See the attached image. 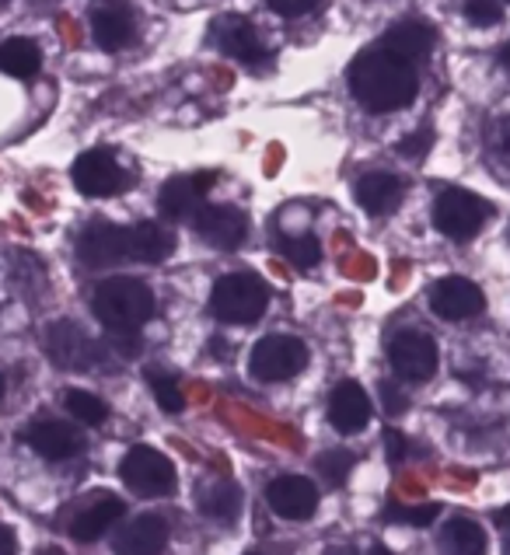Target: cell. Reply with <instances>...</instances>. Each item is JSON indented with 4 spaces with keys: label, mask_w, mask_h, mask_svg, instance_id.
Wrapping results in <instances>:
<instances>
[{
    "label": "cell",
    "mask_w": 510,
    "mask_h": 555,
    "mask_svg": "<svg viewBox=\"0 0 510 555\" xmlns=\"http://www.w3.org/2000/svg\"><path fill=\"white\" fill-rule=\"evenodd\" d=\"M0 555H14V534L8 528H0Z\"/></svg>",
    "instance_id": "cell-39"
},
{
    "label": "cell",
    "mask_w": 510,
    "mask_h": 555,
    "mask_svg": "<svg viewBox=\"0 0 510 555\" xmlns=\"http://www.w3.org/2000/svg\"><path fill=\"white\" fill-rule=\"evenodd\" d=\"M91 308L109 332H137L154 314V294L133 276H113L99 283Z\"/></svg>",
    "instance_id": "cell-2"
},
{
    "label": "cell",
    "mask_w": 510,
    "mask_h": 555,
    "mask_svg": "<svg viewBox=\"0 0 510 555\" xmlns=\"http://www.w3.org/2000/svg\"><path fill=\"white\" fill-rule=\"evenodd\" d=\"M497 520H500V525H510V506H503V511L497 514Z\"/></svg>",
    "instance_id": "cell-42"
},
{
    "label": "cell",
    "mask_w": 510,
    "mask_h": 555,
    "mask_svg": "<svg viewBox=\"0 0 510 555\" xmlns=\"http://www.w3.org/2000/svg\"><path fill=\"white\" fill-rule=\"evenodd\" d=\"M266 503L277 517L308 520L318 511V489L305 475H280L266 486Z\"/></svg>",
    "instance_id": "cell-12"
},
{
    "label": "cell",
    "mask_w": 510,
    "mask_h": 555,
    "mask_svg": "<svg viewBox=\"0 0 510 555\" xmlns=\"http://www.w3.org/2000/svg\"><path fill=\"white\" fill-rule=\"evenodd\" d=\"M466 18L472 25H497L503 18L500 0H466Z\"/></svg>",
    "instance_id": "cell-32"
},
{
    "label": "cell",
    "mask_w": 510,
    "mask_h": 555,
    "mask_svg": "<svg viewBox=\"0 0 510 555\" xmlns=\"http://www.w3.org/2000/svg\"><path fill=\"white\" fill-rule=\"evenodd\" d=\"M171 251H175V234L165 224L143 220V224L130 228V259L157 266V262H165Z\"/></svg>",
    "instance_id": "cell-23"
},
{
    "label": "cell",
    "mask_w": 510,
    "mask_h": 555,
    "mask_svg": "<svg viewBox=\"0 0 510 555\" xmlns=\"http://www.w3.org/2000/svg\"><path fill=\"white\" fill-rule=\"evenodd\" d=\"M385 454H388L392 465H398L406 457V437L398 430H385Z\"/></svg>",
    "instance_id": "cell-38"
},
{
    "label": "cell",
    "mask_w": 510,
    "mask_h": 555,
    "mask_svg": "<svg viewBox=\"0 0 510 555\" xmlns=\"http://www.w3.org/2000/svg\"><path fill=\"white\" fill-rule=\"evenodd\" d=\"M211 39L220 53H228L242 63H263V56H266L259 31H255V25L248 18H242V14H225V18H217Z\"/></svg>",
    "instance_id": "cell-15"
},
{
    "label": "cell",
    "mask_w": 510,
    "mask_h": 555,
    "mask_svg": "<svg viewBox=\"0 0 510 555\" xmlns=\"http://www.w3.org/2000/svg\"><path fill=\"white\" fill-rule=\"evenodd\" d=\"M42 555H63V552H60V548H46Z\"/></svg>",
    "instance_id": "cell-46"
},
{
    "label": "cell",
    "mask_w": 510,
    "mask_h": 555,
    "mask_svg": "<svg viewBox=\"0 0 510 555\" xmlns=\"http://www.w3.org/2000/svg\"><path fill=\"white\" fill-rule=\"evenodd\" d=\"M0 4H4V0H0Z\"/></svg>",
    "instance_id": "cell-48"
},
{
    "label": "cell",
    "mask_w": 510,
    "mask_h": 555,
    "mask_svg": "<svg viewBox=\"0 0 510 555\" xmlns=\"http://www.w3.org/2000/svg\"><path fill=\"white\" fill-rule=\"evenodd\" d=\"M326 555H357V552L349 548V545H329V548H326Z\"/></svg>",
    "instance_id": "cell-40"
},
{
    "label": "cell",
    "mask_w": 510,
    "mask_h": 555,
    "mask_svg": "<svg viewBox=\"0 0 510 555\" xmlns=\"http://www.w3.org/2000/svg\"><path fill=\"white\" fill-rule=\"evenodd\" d=\"M381 402H385V409H388V416H398V412H406V405H409V399L403 391H398L395 385H381Z\"/></svg>",
    "instance_id": "cell-37"
},
{
    "label": "cell",
    "mask_w": 510,
    "mask_h": 555,
    "mask_svg": "<svg viewBox=\"0 0 510 555\" xmlns=\"http://www.w3.org/2000/svg\"><path fill=\"white\" fill-rule=\"evenodd\" d=\"M193 228L203 242L214 248H238L248 234L245 214L234 210V206H203L193 217Z\"/></svg>",
    "instance_id": "cell-16"
},
{
    "label": "cell",
    "mask_w": 510,
    "mask_h": 555,
    "mask_svg": "<svg viewBox=\"0 0 510 555\" xmlns=\"http://www.w3.org/2000/svg\"><path fill=\"white\" fill-rule=\"evenodd\" d=\"M245 555H259V552H245Z\"/></svg>",
    "instance_id": "cell-47"
},
{
    "label": "cell",
    "mask_w": 510,
    "mask_h": 555,
    "mask_svg": "<svg viewBox=\"0 0 510 555\" xmlns=\"http://www.w3.org/2000/svg\"><path fill=\"white\" fill-rule=\"evenodd\" d=\"M437 514H441L437 503L409 506V511H398V506H392V511H385V520H406V525H412V528H426V525H434Z\"/></svg>",
    "instance_id": "cell-31"
},
{
    "label": "cell",
    "mask_w": 510,
    "mask_h": 555,
    "mask_svg": "<svg viewBox=\"0 0 510 555\" xmlns=\"http://www.w3.org/2000/svg\"><path fill=\"white\" fill-rule=\"evenodd\" d=\"M42 67V50L25 36L0 42V70L11 77H36Z\"/></svg>",
    "instance_id": "cell-25"
},
{
    "label": "cell",
    "mask_w": 510,
    "mask_h": 555,
    "mask_svg": "<svg viewBox=\"0 0 510 555\" xmlns=\"http://www.w3.org/2000/svg\"><path fill=\"white\" fill-rule=\"evenodd\" d=\"M420 81L412 63L398 60L388 53L385 46L378 50H364L354 63H349V94L360 108H368L374 116L395 113V108H406L417 99Z\"/></svg>",
    "instance_id": "cell-1"
},
{
    "label": "cell",
    "mask_w": 510,
    "mask_h": 555,
    "mask_svg": "<svg viewBox=\"0 0 510 555\" xmlns=\"http://www.w3.org/2000/svg\"><path fill=\"white\" fill-rule=\"evenodd\" d=\"M42 346H46V357H50L63 371H91L94 363H102V346L74 322L46 325Z\"/></svg>",
    "instance_id": "cell-7"
},
{
    "label": "cell",
    "mask_w": 510,
    "mask_h": 555,
    "mask_svg": "<svg viewBox=\"0 0 510 555\" xmlns=\"http://www.w3.org/2000/svg\"><path fill=\"white\" fill-rule=\"evenodd\" d=\"M165 545H168V520L157 514H140L113 538L116 555H162Z\"/></svg>",
    "instance_id": "cell-18"
},
{
    "label": "cell",
    "mask_w": 510,
    "mask_h": 555,
    "mask_svg": "<svg viewBox=\"0 0 510 555\" xmlns=\"http://www.w3.org/2000/svg\"><path fill=\"white\" fill-rule=\"evenodd\" d=\"M252 374L259 380H291L308 367V346L297 336H266L252 350Z\"/></svg>",
    "instance_id": "cell-4"
},
{
    "label": "cell",
    "mask_w": 510,
    "mask_h": 555,
    "mask_svg": "<svg viewBox=\"0 0 510 555\" xmlns=\"http://www.w3.org/2000/svg\"><path fill=\"white\" fill-rule=\"evenodd\" d=\"M4 388H8V385H4V374H0V399H4Z\"/></svg>",
    "instance_id": "cell-45"
},
{
    "label": "cell",
    "mask_w": 510,
    "mask_h": 555,
    "mask_svg": "<svg viewBox=\"0 0 510 555\" xmlns=\"http://www.w3.org/2000/svg\"><path fill=\"white\" fill-rule=\"evenodd\" d=\"M123 482L137 496H168L175 489V465L154 448H130L119 462Z\"/></svg>",
    "instance_id": "cell-6"
},
{
    "label": "cell",
    "mask_w": 510,
    "mask_h": 555,
    "mask_svg": "<svg viewBox=\"0 0 510 555\" xmlns=\"http://www.w3.org/2000/svg\"><path fill=\"white\" fill-rule=\"evenodd\" d=\"M74 185L94 199L116 196L119 189H126V171L119 168L113 151H88L74 165Z\"/></svg>",
    "instance_id": "cell-11"
},
{
    "label": "cell",
    "mask_w": 510,
    "mask_h": 555,
    "mask_svg": "<svg viewBox=\"0 0 510 555\" xmlns=\"http://www.w3.org/2000/svg\"><path fill=\"white\" fill-rule=\"evenodd\" d=\"M67 412L77 423H85V426H102L105 416H109V405L99 399V395L74 388V391H67Z\"/></svg>",
    "instance_id": "cell-27"
},
{
    "label": "cell",
    "mask_w": 510,
    "mask_h": 555,
    "mask_svg": "<svg viewBox=\"0 0 510 555\" xmlns=\"http://www.w3.org/2000/svg\"><path fill=\"white\" fill-rule=\"evenodd\" d=\"M109 343H113V350L123 357V360H133L140 350H143V343L137 332H109Z\"/></svg>",
    "instance_id": "cell-33"
},
{
    "label": "cell",
    "mask_w": 510,
    "mask_h": 555,
    "mask_svg": "<svg viewBox=\"0 0 510 555\" xmlns=\"http://www.w3.org/2000/svg\"><path fill=\"white\" fill-rule=\"evenodd\" d=\"M126 511V503L113 493H99L91 503L81 506V514H77L71 520V534H74V542H99V538L116 525V520L123 517Z\"/></svg>",
    "instance_id": "cell-19"
},
{
    "label": "cell",
    "mask_w": 510,
    "mask_h": 555,
    "mask_svg": "<svg viewBox=\"0 0 510 555\" xmlns=\"http://www.w3.org/2000/svg\"><path fill=\"white\" fill-rule=\"evenodd\" d=\"M486 214H489V206L480 196L461 193V189H448V193H441L434 203V224L444 237H451V242H472V237L483 231Z\"/></svg>",
    "instance_id": "cell-5"
},
{
    "label": "cell",
    "mask_w": 510,
    "mask_h": 555,
    "mask_svg": "<svg viewBox=\"0 0 510 555\" xmlns=\"http://www.w3.org/2000/svg\"><path fill=\"white\" fill-rule=\"evenodd\" d=\"M28 448L50 457V462H67V457L81 454L85 451V437L77 430L74 423H63V420H36L25 430Z\"/></svg>",
    "instance_id": "cell-14"
},
{
    "label": "cell",
    "mask_w": 510,
    "mask_h": 555,
    "mask_svg": "<svg viewBox=\"0 0 510 555\" xmlns=\"http://www.w3.org/2000/svg\"><path fill=\"white\" fill-rule=\"evenodd\" d=\"M217 182L214 171H200V176H179L162 185L157 193V206L162 214L171 220H186V217H196L203 210V199L211 193V185Z\"/></svg>",
    "instance_id": "cell-13"
},
{
    "label": "cell",
    "mask_w": 510,
    "mask_h": 555,
    "mask_svg": "<svg viewBox=\"0 0 510 555\" xmlns=\"http://www.w3.org/2000/svg\"><path fill=\"white\" fill-rule=\"evenodd\" d=\"M91 31H94V42L102 50H123L130 46L133 39V14L126 4H105L91 14Z\"/></svg>",
    "instance_id": "cell-22"
},
{
    "label": "cell",
    "mask_w": 510,
    "mask_h": 555,
    "mask_svg": "<svg viewBox=\"0 0 510 555\" xmlns=\"http://www.w3.org/2000/svg\"><path fill=\"white\" fill-rule=\"evenodd\" d=\"M381 46H385L388 53H395L398 60L406 63H417L423 60L430 50H434V28H430L426 22H398L385 31V39H381Z\"/></svg>",
    "instance_id": "cell-20"
},
{
    "label": "cell",
    "mask_w": 510,
    "mask_h": 555,
    "mask_svg": "<svg viewBox=\"0 0 510 555\" xmlns=\"http://www.w3.org/2000/svg\"><path fill=\"white\" fill-rule=\"evenodd\" d=\"M500 63H503V70L510 74V42H507L503 50H500Z\"/></svg>",
    "instance_id": "cell-41"
},
{
    "label": "cell",
    "mask_w": 510,
    "mask_h": 555,
    "mask_svg": "<svg viewBox=\"0 0 510 555\" xmlns=\"http://www.w3.org/2000/svg\"><path fill=\"white\" fill-rule=\"evenodd\" d=\"M489 147L503 157H510V116H500L489 126Z\"/></svg>",
    "instance_id": "cell-36"
},
{
    "label": "cell",
    "mask_w": 510,
    "mask_h": 555,
    "mask_svg": "<svg viewBox=\"0 0 510 555\" xmlns=\"http://www.w3.org/2000/svg\"><path fill=\"white\" fill-rule=\"evenodd\" d=\"M77 256L91 269H109L123 259H130V228H116L109 220H94L77 237Z\"/></svg>",
    "instance_id": "cell-9"
},
{
    "label": "cell",
    "mask_w": 510,
    "mask_h": 555,
    "mask_svg": "<svg viewBox=\"0 0 510 555\" xmlns=\"http://www.w3.org/2000/svg\"><path fill=\"white\" fill-rule=\"evenodd\" d=\"M266 305H269V291L255 273H228V276H220L211 291L214 319L228 322V325L259 322Z\"/></svg>",
    "instance_id": "cell-3"
},
{
    "label": "cell",
    "mask_w": 510,
    "mask_h": 555,
    "mask_svg": "<svg viewBox=\"0 0 510 555\" xmlns=\"http://www.w3.org/2000/svg\"><path fill=\"white\" fill-rule=\"evenodd\" d=\"M280 248H283L286 262H291L294 269H315L318 262H322V245H318L311 234L283 237Z\"/></svg>",
    "instance_id": "cell-28"
},
{
    "label": "cell",
    "mask_w": 510,
    "mask_h": 555,
    "mask_svg": "<svg viewBox=\"0 0 510 555\" xmlns=\"http://www.w3.org/2000/svg\"><path fill=\"white\" fill-rule=\"evenodd\" d=\"M430 308H434V314L444 322H466L486 308V297L466 276H444L434 283V291H430Z\"/></svg>",
    "instance_id": "cell-10"
},
{
    "label": "cell",
    "mask_w": 510,
    "mask_h": 555,
    "mask_svg": "<svg viewBox=\"0 0 510 555\" xmlns=\"http://www.w3.org/2000/svg\"><path fill=\"white\" fill-rule=\"evenodd\" d=\"M430 144H434V133H430V130H417V133H409L395 151L403 154V157H423L430 151Z\"/></svg>",
    "instance_id": "cell-34"
},
{
    "label": "cell",
    "mask_w": 510,
    "mask_h": 555,
    "mask_svg": "<svg viewBox=\"0 0 510 555\" xmlns=\"http://www.w3.org/2000/svg\"><path fill=\"white\" fill-rule=\"evenodd\" d=\"M200 506H203L206 517L220 520V525H231V520L242 514V489H238L234 482H214L200 496Z\"/></svg>",
    "instance_id": "cell-26"
},
{
    "label": "cell",
    "mask_w": 510,
    "mask_h": 555,
    "mask_svg": "<svg viewBox=\"0 0 510 555\" xmlns=\"http://www.w3.org/2000/svg\"><path fill=\"white\" fill-rule=\"evenodd\" d=\"M444 555H486V531L469 517H451L441 531Z\"/></svg>",
    "instance_id": "cell-24"
},
{
    "label": "cell",
    "mask_w": 510,
    "mask_h": 555,
    "mask_svg": "<svg viewBox=\"0 0 510 555\" xmlns=\"http://www.w3.org/2000/svg\"><path fill=\"white\" fill-rule=\"evenodd\" d=\"M322 0H269V8H273L280 18H301V14L315 11Z\"/></svg>",
    "instance_id": "cell-35"
},
{
    "label": "cell",
    "mask_w": 510,
    "mask_h": 555,
    "mask_svg": "<svg viewBox=\"0 0 510 555\" xmlns=\"http://www.w3.org/2000/svg\"><path fill=\"white\" fill-rule=\"evenodd\" d=\"M354 462H357V457L349 454V451H326L315 465H318V472H322L332 486H343L346 475L354 472Z\"/></svg>",
    "instance_id": "cell-30"
},
{
    "label": "cell",
    "mask_w": 510,
    "mask_h": 555,
    "mask_svg": "<svg viewBox=\"0 0 510 555\" xmlns=\"http://www.w3.org/2000/svg\"><path fill=\"white\" fill-rule=\"evenodd\" d=\"M148 380H151L154 402L162 405L165 412H182V409H186V395H182L179 380H175L171 374H157V371H151Z\"/></svg>",
    "instance_id": "cell-29"
},
{
    "label": "cell",
    "mask_w": 510,
    "mask_h": 555,
    "mask_svg": "<svg viewBox=\"0 0 510 555\" xmlns=\"http://www.w3.org/2000/svg\"><path fill=\"white\" fill-rule=\"evenodd\" d=\"M368 555H392V552H388V548H385V545H374V548H371V552H368Z\"/></svg>",
    "instance_id": "cell-43"
},
{
    "label": "cell",
    "mask_w": 510,
    "mask_h": 555,
    "mask_svg": "<svg viewBox=\"0 0 510 555\" xmlns=\"http://www.w3.org/2000/svg\"><path fill=\"white\" fill-rule=\"evenodd\" d=\"M503 555H510V534L503 538Z\"/></svg>",
    "instance_id": "cell-44"
},
{
    "label": "cell",
    "mask_w": 510,
    "mask_h": 555,
    "mask_svg": "<svg viewBox=\"0 0 510 555\" xmlns=\"http://www.w3.org/2000/svg\"><path fill=\"white\" fill-rule=\"evenodd\" d=\"M357 203L371 217H385L398 210V203H403V182L388 176V171H371V176H364L357 182Z\"/></svg>",
    "instance_id": "cell-21"
},
{
    "label": "cell",
    "mask_w": 510,
    "mask_h": 555,
    "mask_svg": "<svg viewBox=\"0 0 510 555\" xmlns=\"http://www.w3.org/2000/svg\"><path fill=\"white\" fill-rule=\"evenodd\" d=\"M388 360L403 380H430L437 371V346L426 332L406 328L388 343Z\"/></svg>",
    "instance_id": "cell-8"
},
{
    "label": "cell",
    "mask_w": 510,
    "mask_h": 555,
    "mask_svg": "<svg viewBox=\"0 0 510 555\" xmlns=\"http://www.w3.org/2000/svg\"><path fill=\"white\" fill-rule=\"evenodd\" d=\"M371 420V399L357 380H340L329 395V423L336 426L340 434L354 437L360 434Z\"/></svg>",
    "instance_id": "cell-17"
}]
</instances>
